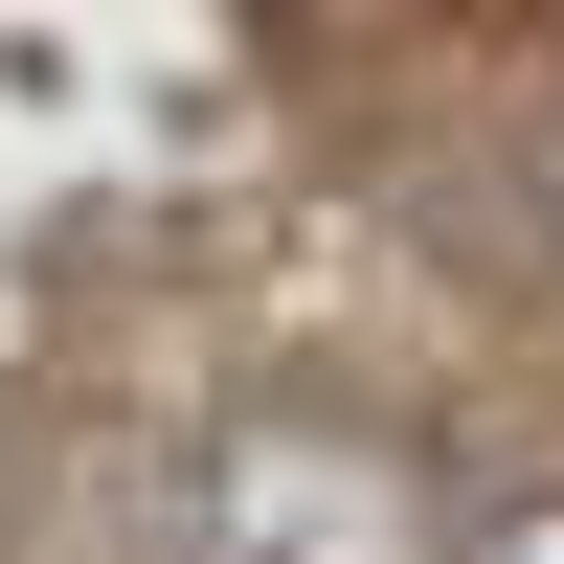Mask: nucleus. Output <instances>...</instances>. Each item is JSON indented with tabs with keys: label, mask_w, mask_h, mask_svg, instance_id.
<instances>
[{
	"label": "nucleus",
	"mask_w": 564,
	"mask_h": 564,
	"mask_svg": "<svg viewBox=\"0 0 564 564\" xmlns=\"http://www.w3.org/2000/svg\"><path fill=\"white\" fill-rule=\"evenodd\" d=\"M452 564H564V475H520V497H475V520H452Z\"/></svg>",
	"instance_id": "obj_1"
}]
</instances>
